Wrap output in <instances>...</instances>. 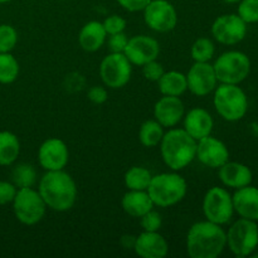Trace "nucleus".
<instances>
[{"mask_svg":"<svg viewBox=\"0 0 258 258\" xmlns=\"http://www.w3.org/2000/svg\"><path fill=\"white\" fill-rule=\"evenodd\" d=\"M213 105L223 120L236 122L242 120L248 110V100L238 85L221 83L214 90Z\"/></svg>","mask_w":258,"mask_h":258,"instance_id":"39448f33","label":"nucleus"},{"mask_svg":"<svg viewBox=\"0 0 258 258\" xmlns=\"http://www.w3.org/2000/svg\"><path fill=\"white\" fill-rule=\"evenodd\" d=\"M133 64L123 53H110L100 64V77L103 85L111 90L122 88L130 82Z\"/></svg>","mask_w":258,"mask_h":258,"instance_id":"9d476101","label":"nucleus"},{"mask_svg":"<svg viewBox=\"0 0 258 258\" xmlns=\"http://www.w3.org/2000/svg\"><path fill=\"white\" fill-rule=\"evenodd\" d=\"M216 53L213 40L207 37H201L194 40L190 48V55L194 62H211Z\"/></svg>","mask_w":258,"mask_h":258,"instance_id":"c756f323","label":"nucleus"},{"mask_svg":"<svg viewBox=\"0 0 258 258\" xmlns=\"http://www.w3.org/2000/svg\"><path fill=\"white\" fill-rule=\"evenodd\" d=\"M143 12L144 22L154 32H171L178 24V13L168 0H151Z\"/></svg>","mask_w":258,"mask_h":258,"instance_id":"9b49d317","label":"nucleus"},{"mask_svg":"<svg viewBox=\"0 0 258 258\" xmlns=\"http://www.w3.org/2000/svg\"><path fill=\"white\" fill-rule=\"evenodd\" d=\"M232 199L234 212L241 218L258 221V188L249 184L243 188L236 189Z\"/></svg>","mask_w":258,"mask_h":258,"instance_id":"412c9836","label":"nucleus"},{"mask_svg":"<svg viewBox=\"0 0 258 258\" xmlns=\"http://www.w3.org/2000/svg\"><path fill=\"white\" fill-rule=\"evenodd\" d=\"M125 10L131 13L143 12L151 0H116Z\"/></svg>","mask_w":258,"mask_h":258,"instance_id":"58836bf2","label":"nucleus"},{"mask_svg":"<svg viewBox=\"0 0 258 258\" xmlns=\"http://www.w3.org/2000/svg\"><path fill=\"white\" fill-rule=\"evenodd\" d=\"M196 159L207 168L218 169L229 160V150L223 141L209 135L197 141Z\"/></svg>","mask_w":258,"mask_h":258,"instance_id":"dca6fc26","label":"nucleus"},{"mask_svg":"<svg viewBox=\"0 0 258 258\" xmlns=\"http://www.w3.org/2000/svg\"><path fill=\"white\" fill-rule=\"evenodd\" d=\"M70 161L67 144L58 138H49L38 149V163L45 171L63 170Z\"/></svg>","mask_w":258,"mask_h":258,"instance_id":"4468645a","label":"nucleus"},{"mask_svg":"<svg viewBox=\"0 0 258 258\" xmlns=\"http://www.w3.org/2000/svg\"><path fill=\"white\" fill-rule=\"evenodd\" d=\"M158 88L163 96H176L180 97L181 95L188 91L186 85V76L179 71H169L164 72L160 80L158 81Z\"/></svg>","mask_w":258,"mask_h":258,"instance_id":"b1692460","label":"nucleus"},{"mask_svg":"<svg viewBox=\"0 0 258 258\" xmlns=\"http://www.w3.org/2000/svg\"><path fill=\"white\" fill-rule=\"evenodd\" d=\"M128 37L125 34V32L116 33V34L108 35L107 45L110 53H123L126 45H127Z\"/></svg>","mask_w":258,"mask_h":258,"instance_id":"c9c22d12","label":"nucleus"},{"mask_svg":"<svg viewBox=\"0 0 258 258\" xmlns=\"http://www.w3.org/2000/svg\"><path fill=\"white\" fill-rule=\"evenodd\" d=\"M17 43V29L10 24H0V53H10Z\"/></svg>","mask_w":258,"mask_h":258,"instance_id":"7c9ffc66","label":"nucleus"},{"mask_svg":"<svg viewBox=\"0 0 258 258\" xmlns=\"http://www.w3.org/2000/svg\"><path fill=\"white\" fill-rule=\"evenodd\" d=\"M185 115V106L180 97L163 96L154 106V118L163 127L171 128L179 125Z\"/></svg>","mask_w":258,"mask_h":258,"instance_id":"f3484780","label":"nucleus"},{"mask_svg":"<svg viewBox=\"0 0 258 258\" xmlns=\"http://www.w3.org/2000/svg\"><path fill=\"white\" fill-rule=\"evenodd\" d=\"M107 33L103 28L102 22L91 20L86 23L80 30L78 34V44L85 52L93 53L97 52L101 47L106 43Z\"/></svg>","mask_w":258,"mask_h":258,"instance_id":"4be33fe9","label":"nucleus"},{"mask_svg":"<svg viewBox=\"0 0 258 258\" xmlns=\"http://www.w3.org/2000/svg\"><path fill=\"white\" fill-rule=\"evenodd\" d=\"M88 100L95 105H102L108 100V92L106 86H92L87 92Z\"/></svg>","mask_w":258,"mask_h":258,"instance_id":"4c0bfd02","label":"nucleus"},{"mask_svg":"<svg viewBox=\"0 0 258 258\" xmlns=\"http://www.w3.org/2000/svg\"><path fill=\"white\" fill-rule=\"evenodd\" d=\"M164 72L165 71H164L163 64L158 62V59L151 60V62L143 66V76L145 77V80L150 81V82H158L161 76L164 75Z\"/></svg>","mask_w":258,"mask_h":258,"instance_id":"f704fd0d","label":"nucleus"},{"mask_svg":"<svg viewBox=\"0 0 258 258\" xmlns=\"http://www.w3.org/2000/svg\"><path fill=\"white\" fill-rule=\"evenodd\" d=\"M213 68L219 83L239 85L251 72V60L243 52L228 50L217 58Z\"/></svg>","mask_w":258,"mask_h":258,"instance_id":"423d86ee","label":"nucleus"},{"mask_svg":"<svg viewBox=\"0 0 258 258\" xmlns=\"http://www.w3.org/2000/svg\"><path fill=\"white\" fill-rule=\"evenodd\" d=\"M20 154V141L12 131H0V165L9 166Z\"/></svg>","mask_w":258,"mask_h":258,"instance_id":"393cba45","label":"nucleus"},{"mask_svg":"<svg viewBox=\"0 0 258 258\" xmlns=\"http://www.w3.org/2000/svg\"><path fill=\"white\" fill-rule=\"evenodd\" d=\"M185 76L188 91L198 97L211 95L218 86V80L211 62H194Z\"/></svg>","mask_w":258,"mask_h":258,"instance_id":"ddd939ff","label":"nucleus"},{"mask_svg":"<svg viewBox=\"0 0 258 258\" xmlns=\"http://www.w3.org/2000/svg\"><path fill=\"white\" fill-rule=\"evenodd\" d=\"M185 246L190 258H217L227 247L226 231L207 219L197 222L189 228Z\"/></svg>","mask_w":258,"mask_h":258,"instance_id":"f03ea898","label":"nucleus"},{"mask_svg":"<svg viewBox=\"0 0 258 258\" xmlns=\"http://www.w3.org/2000/svg\"><path fill=\"white\" fill-rule=\"evenodd\" d=\"M202 208L207 221L224 226L234 214L232 194L226 188L212 186L204 196Z\"/></svg>","mask_w":258,"mask_h":258,"instance_id":"1a4fd4ad","label":"nucleus"},{"mask_svg":"<svg viewBox=\"0 0 258 258\" xmlns=\"http://www.w3.org/2000/svg\"><path fill=\"white\" fill-rule=\"evenodd\" d=\"M164 127L155 120L144 121L139 130V141L145 148H156L164 136Z\"/></svg>","mask_w":258,"mask_h":258,"instance_id":"bb28decb","label":"nucleus"},{"mask_svg":"<svg viewBox=\"0 0 258 258\" xmlns=\"http://www.w3.org/2000/svg\"><path fill=\"white\" fill-rule=\"evenodd\" d=\"M159 146L164 164L173 171L183 170L196 160L197 140L184 128H169Z\"/></svg>","mask_w":258,"mask_h":258,"instance_id":"7ed1b4c3","label":"nucleus"},{"mask_svg":"<svg viewBox=\"0 0 258 258\" xmlns=\"http://www.w3.org/2000/svg\"><path fill=\"white\" fill-rule=\"evenodd\" d=\"M121 207L127 216L140 218L155 206L146 190H127L121 199Z\"/></svg>","mask_w":258,"mask_h":258,"instance_id":"5701e85b","label":"nucleus"},{"mask_svg":"<svg viewBox=\"0 0 258 258\" xmlns=\"http://www.w3.org/2000/svg\"><path fill=\"white\" fill-rule=\"evenodd\" d=\"M213 127V117L211 112L203 107L191 108L183 117V128L197 141L212 135Z\"/></svg>","mask_w":258,"mask_h":258,"instance_id":"6ab92c4d","label":"nucleus"},{"mask_svg":"<svg viewBox=\"0 0 258 258\" xmlns=\"http://www.w3.org/2000/svg\"><path fill=\"white\" fill-rule=\"evenodd\" d=\"M256 257H258V253H257V254H256Z\"/></svg>","mask_w":258,"mask_h":258,"instance_id":"37998d69","label":"nucleus"},{"mask_svg":"<svg viewBox=\"0 0 258 258\" xmlns=\"http://www.w3.org/2000/svg\"><path fill=\"white\" fill-rule=\"evenodd\" d=\"M153 174L144 166H131L123 175L127 190H148Z\"/></svg>","mask_w":258,"mask_h":258,"instance_id":"a878e982","label":"nucleus"},{"mask_svg":"<svg viewBox=\"0 0 258 258\" xmlns=\"http://www.w3.org/2000/svg\"><path fill=\"white\" fill-rule=\"evenodd\" d=\"M12 2V0H0V4H5V3H9Z\"/></svg>","mask_w":258,"mask_h":258,"instance_id":"79ce46f5","label":"nucleus"},{"mask_svg":"<svg viewBox=\"0 0 258 258\" xmlns=\"http://www.w3.org/2000/svg\"><path fill=\"white\" fill-rule=\"evenodd\" d=\"M12 183L20 188H30L37 183V170L32 164L20 163L12 171Z\"/></svg>","mask_w":258,"mask_h":258,"instance_id":"cd10ccee","label":"nucleus"},{"mask_svg":"<svg viewBox=\"0 0 258 258\" xmlns=\"http://www.w3.org/2000/svg\"><path fill=\"white\" fill-rule=\"evenodd\" d=\"M134 252L143 258H164L169 253V243L159 232L143 231L136 236Z\"/></svg>","mask_w":258,"mask_h":258,"instance_id":"a211bd4d","label":"nucleus"},{"mask_svg":"<svg viewBox=\"0 0 258 258\" xmlns=\"http://www.w3.org/2000/svg\"><path fill=\"white\" fill-rule=\"evenodd\" d=\"M211 32L214 39L221 44L234 45L246 38L247 24L238 14H223L216 18Z\"/></svg>","mask_w":258,"mask_h":258,"instance_id":"f8f14e48","label":"nucleus"},{"mask_svg":"<svg viewBox=\"0 0 258 258\" xmlns=\"http://www.w3.org/2000/svg\"><path fill=\"white\" fill-rule=\"evenodd\" d=\"M136 236H131V234H125L121 238V244H122L123 248L126 249H134V246H135Z\"/></svg>","mask_w":258,"mask_h":258,"instance_id":"ea45409f","label":"nucleus"},{"mask_svg":"<svg viewBox=\"0 0 258 258\" xmlns=\"http://www.w3.org/2000/svg\"><path fill=\"white\" fill-rule=\"evenodd\" d=\"M38 191L47 204V208L59 213L72 209L78 196L75 179L64 169L45 171L38 184Z\"/></svg>","mask_w":258,"mask_h":258,"instance_id":"f257e3e1","label":"nucleus"},{"mask_svg":"<svg viewBox=\"0 0 258 258\" xmlns=\"http://www.w3.org/2000/svg\"><path fill=\"white\" fill-rule=\"evenodd\" d=\"M224 3H227V4H236V3H239L241 0H223Z\"/></svg>","mask_w":258,"mask_h":258,"instance_id":"a19ab883","label":"nucleus"},{"mask_svg":"<svg viewBox=\"0 0 258 258\" xmlns=\"http://www.w3.org/2000/svg\"><path fill=\"white\" fill-rule=\"evenodd\" d=\"M103 28H105L107 35L116 34V33L125 32L126 25H127V22H126L125 18L120 17L117 14L108 15L105 20L102 22Z\"/></svg>","mask_w":258,"mask_h":258,"instance_id":"72a5a7b5","label":"nucleus"},{"mask_svg":"<svg viewBox=\"0 0 258 258\" xmlns=\"http://www.w3.org/2000/svg\"><path fill=\"white\" fill-rule=\"evenodd\" d=\"M237 14L246 24L258 23V0H241Z\"/></svg>","mask_w":258,"mask_h":258,"instance_id":"2f4dec72","label":"nucleus"},{"mask_svg":"<svg viewBox=\"0 0 258 258\" xmlns=\"http://www.w3.org/2000/svg\"><path fill=\"white\" fill-rule=\"evenodd\" d=\"M19 62L10 53H0V83L10 85L15 82L19 76Z\"/></svg>","mask_w":258,"mask_h":258,"instance_id":"c85d7f7f","label":"nucleus"},{"mask_svg":"<svg viewBox=\"0 0 258 258\" xmlns=\"http://www.w3.org/2000/svg\"><path fill=\"white\" fill-rule=\"evenodd\" d=\"M218 176L224 186L232 189H239L249 185L253 179V174L248 166L229 160L218 168Z\"/></svg>","mask_w":258,"mask_h":258,"instance_id":"aec40b11","label":"nucleus"},{"mask_svg":"<svg viewBox=\"0 0 258 258\" xmlns=\"http://www.w3.org/2000/svg\"><path fill=\"white\" fill-rule=\"evenodd\" d=\"M153 201L154 206L160 208H169L180 203L188 191V183L176 171L160 173L153 175L146 190Z\"/></svg>","mask_w":258,"mask_h":258,"instance_id":"20e7f679","label":"nucleus"},{"mask_svg":"<svg viewBox=\"0 0 258 258\" xmlns=\"http://www.w3.org/2000/svg\"><path fill=\"white\" fill-rule=\"evenodd\" d=\"M140 223L141 227H143V231L159 232L161 226H163V218H161V214L159 212L154 211L153 208L148 213L144 214L143 217H140Z\"/></svg>","mask_w":258,"mask_h":258,"instance_id":"473e14b6","label":"nucleus"},{"mask_svg":"<svg viewBox=\"0 0 258 258\" xmlns=\"http://www.w3.org/2000/svg\"><path fill=\"white\" fill-rule=\"evenodd\" d=\"M123 54L133 66L143 67L146 63L158 59L160 54V43L146 34L134 35L128 38Z\"/></svg>","mask_w":258,"mask_h":258,"instance_id":"2eb2a0df","label":"nucleus"},{"mask_svg":"<svg viewBox=\"0 0 258 258\" xmlns=\"http://www.w3.org/2000/svg\"><path fill=\"white\" fill-rule=\"evenodd\" d=\"M227 247L237 257L251 256L258 247V226L256 221L239 218L226 232Z\"/></svg>","mask_w":258,"mask_h":258,"instance_id":"6e6552de","label":"nucleus"},{"mask_svg":"<svg viewBox=\"0 0 258 258\" xmlns=\"http://www.w3.org/2000/svg\"><path fill=\"white\" fill-rule=\"evenodd\" d=\"M18 188L12 181L0 180V206L10 204L15 198Z\"/></svg>","mask_w":258,"mask_h":258,"instance_id":"e433bc0d","label":"nucleus"},{"mask_svg":"<svg viewBox=\"0 0 258 258\" xmlns=\"http://www.w3.org/2000/svg\"><path fill=\"white\" fill-rule=\"evenodd\" d=\"M12 204L15 218L24 226H35L39 223L47 211V204L38 189L33 186L18 189Z\"/></svg>","mask_w":258,"mask_h":258,"instance_id":"0eeeda50","label":"nucleus"}]
</instances>
